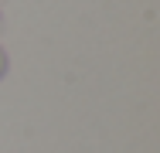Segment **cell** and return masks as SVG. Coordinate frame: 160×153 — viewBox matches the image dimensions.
<instances>
[{
    "label": "cell",
    "mask_w": 160,
    "mask_h": 153,
    "mask_svg": "<svg viewBox=\"0 0 160 153\" xmlns=\"http://www.w3.org/2000/svg\"><path fill=\"white\" fill-rule=\"evenodd\" d=\"M3 72H7V51L0 48V78H3Z\"/></svg>",
    "instance_id": "obj_1"
}]
</instances>
